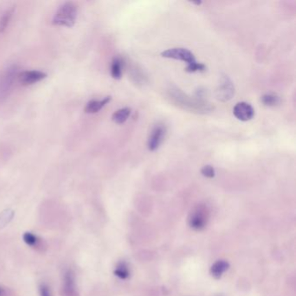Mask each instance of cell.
<instances>
[{
    "mask_svg": "<svg viewBox=\"0 0 296 296\" xmlns=\"http://www.w3.org/2000/svg\"><path fill=\"white\" fill-rule=\"evenodd\" d=\"M168 96L172 102L184 110L198 114H206L214 110L210 102L198 96H190L180 90L172 89L168 90Z\"/></svg>",
    "mask_w": 296,
    "mask_h": 296,
    "instance_id": "6da1fadb",
    "label": "cell"
},
{
    "mask_svg": "<svg viewBox=\"0 0 296 296\" xmlns=\"http://www.w3.org/2000/svg\"><path fill=\"white\" fill-rule=\"evenodd\" d=\"M78 9L76 4L67 2L60 7L53 16L52 23L60 26L72 27L76 22Z\"/></svg>",
    "mask_w": 296,
    "mask_h": 296,
    "instance_id": "7a4b0ae2",
    "label": "cell"
},
{
    "mask_svg": "<svg viewBox=\"0 0 296 296\" xmlns=\"http://www.w3.org/2000/svg\"><path fill=\"white\" fill-rule=\"evenodd\" d=\"M18 75V68L15 64L8 66L0 74V102H3L10 95Z\"/></svg>",
    "mask_w": 296,
    "mask_h": 296,
    "instance_id": "3957f363",
    "label": "cell"
},
{
    "mask_svg": "<svg viewBox=\"0 0 296 296\" xmlns=\"http://www.w3.org/2000/svg\"><path fill=\"white\" fill-rule=\"evenodd\" d=\"M162 56L166 58H172V60H180L182 62H186L187 66H193L196 64L198 61L194 58V54L185 48H172V49L166 50L161 53Z\"/></svg>",
    "mask_w": 296,
    "mask_h": 296,
    "instance_id": "277c9868",
    "label": "cell"
},
{
    "mask_svg": "<svg viewBox=\"0 0 296 296\" xmlns=\"http://www.w3.org/2000/svg\"><path fill=\"white\" fill-rule=\"evenodd\" d=\"M166 132L167 130L164 124L156 125L155 127L152 128L148 139V150L155 152L160 147V145L164 140Z\"/></svg>",
    "mask_w": 296,
    "mask_h": 296,
    "instance_id": "5b68a950",
    "label": "cell"
},
{
    "mask_svg": "<svg viewBox=\"0 0 296 296\" xmlns=\"http://www.w3.org/2000/svg\"><path fill=\"white\" fill-rule=\"evenodd\" d=\"M234 95V86L230 79L224 76L220 81V86L216 90V96L222 102L230 101Z\"/></svg>",
    "mask_w": 296,
    "mask_h": 296,
    "instance_id": "8992f818",
    "label": "cell"
},
{
    "mask_svg": "<svg viewBox=\"0 0 296 296\" xmlns=\"http://www.w3.org/2000/svg\"><path fill=\"white\" fill-rule=\"evenodd\" d=\"M208 211L206 207L198 206L191 213L190 218V225L194 230H202L205 227L208 220Z\"/></svg>",
    "mask_w": 296,
    "mask_h": 296,
    "instance_id": "52a82bcc",
    "label": "cell"
},
{
    "mask_svg": "<svg viewBox=\"0 0 296 296\" xmlns=\"http://www.w3.org/2000/svg\"><path fill=\"white\" fill-rule=\"evenodd\" d=\"M233 113L238 120L242 122H247L253 118L254 116V110L250 104L240 102L234 106Z\"/></svg>",
    "mask_w": 296,
    "mask_h": 296,
    "instance_id": "ba28073f",
    "label": "cell"
},
{
    "mask_svg": "<svg viewBox=\"0 0 296 296\" xmlns=\"http://www.w3.org/2000/svg\"><path fill=\"white\" fill-rule=\"evenodd\" d=\"M46 73L40 70H26L23 72L18 73V78L21 84L30 86L33 84L40 82L44 78H46Z\"/></svg>",
    "mask_w": 296,
    "mask_h": 296,
    "instance_id": "9c48e42d",
    "label": "cell"
},
{
    "mask_svg": "<svg viewBox=\"0 0 296 296\" xmlns=\"http://www.w3.org/2000/svg\"><path fill=\"white\" fill-rule=\"evenodd\" d=\"M62 291V296H78L75 282V276L72 270H68L64 273Z\"/></svg>",
    "mask_w": 296,
    "mask_h": 296,
    "instance_id": "30bf717a",
    "label": "cell"
},
{
    "mask_svg": "<svg viewBox=\"0 0 296 296\" xmlns=\"http://www.w3.org/2000/svg\"><path fill=\"white\" fill-rule=\"evenodd\" d=\"M110 100H112L110 96H106L102 100H92L87 104L84 112L86 113H89V114H94V113L100 112L107 104L110 102Z\"/></svg>",
    "mask_w": 296,
    "mask_h": 296,
    "instance_id": "8fae6325",
    "label": "cell"
},
{
    "mask_svg": "<svg viewBox=\"0 0 296 296\" xmlns=\"http://www.w3.org/2000/svg\"><path fill=\"white\" fill-rule=\"evenodd\" d=\"M24 242L32 248H34L35 250H42L44 247V240L40 239V237L36 236L35 234L30 232H26L24 233L23 236Z\"/></svg>",
    "mask_w": 296,
    "mask_h": 296,
    "instance_id": "7c38bea8",
    "label": "cell"
},
{
    "mask_svg": "<svg viewBox=\"0 0 296 296\" xmlns=\"http://www.w3.org/2000/svg\"><path fill=\"white\" fill-rule=\"evenodd\" d=\"M124 62L121 58H115L112 62L110 67V73L113 78L120 79L122 76V70H124Z\"/></svg>",
    "mask_w": 296,
    "mask_h": 296,
    "instance_id": "4fadbf2b",
    "label": "cell"
},
{
    "mask_svg": "<svg viewBox=\"0 0 296 296\" xmlns=\"http://www.w3.org/2000/svg\"><path fill=\"white\" fill-rule=\"evenodd\" d=\"M228 264L225 260H218L216 264L211 266L210 273L214 278H220L222 274L227 271L228 268Z\"/></svg>",
    "mask_w": 296,
    "mask_h": 296,
    "instance_id": "5bb4252c",
    "label": "cell"
},
{
    "mask_svg": "<svg viewBox=\"0 0 296 296\" xmlns=\"http://www.w3.org/2000/svg\"><path fill=\"white\" fill-rule=\"evenodd\" d=\"M132 110L130 108H122L118 110L112 115V120L113 122L118 124H122L124 122L128 120V116L130 115Z\"/></svg>",
    "mask_w": 296,
    "mask_h": 296,
    "instance_id": "9a60e30c",
    "label": "cell"
},
{
    "mask_svg": "<svg viewBox=\"0 0 296 296\" xmlns=\"http://www.w3.org/2000/svg\"><path fill=\"white\" fill-rule=\"evenodd\" d=\"M260 101L266 107H276L280 104V98L279 96L274 93H266L262 96Z\"/></svg>",
    "mask_w": 296,
    "mask_h": 296,
    "instance_id": "2e32d148",
    "label": "cell"
},
{
    "mask_svg": "<svg viewBox=\"0 0 296 296\" xmlns=\"http://www.w3.org/2000/svg\"><path fill=\"white\" fill-rule=\"evenodd\" d=\"M14 8H8L0 15V32H3L10 23V18L14 14Z\"/></svg>",
    "mask_w": 296,
    "mask_h": 296,
    "instance_id": "e0dca14e",
    "label": "cell"
},
{
    "mask_svg": "<svg viewBox=\"0 0 296 296\" xmlns=\"http://www.w3.org/2000/svg\"><path fill=\"white\" fill-rule=\"evenodd\" d=\"M114 273H115L116 276L121 278V279H126L130 276L128 268H127V266H125L124 264H119L118 266L116 268V270H115Z\"/></svg>",
    "mask_w": 296,
    "mask_h": 296,
    "instance_id": "ac0fdd59",
    "label": "cell"
},
{
    "mask_svg": "<svg viewBox=\"0 0 296 296\" xmlns=\"http://www.w3.org/2000/svg\"><path fill=\"white\" fill-rule=\"evenodd\" d=\"M206 70V66H204V64L202 62H196L193 66H187L185 70L188 73L198 72H204Z\"/></svg>",
    "mask_w": 296,
    "mask_h": 296,
    "instance_id": "d6986e66",
    "label": "cell"
},
{
    "mask_svg": "<svg viewBox=\"0 0 296 296\" xmlns=\"http://www.w3.org/2000/svg\"><path fill=\"white\" fill-rule=\"evenodd\" d=\"M201 173L205 178H213L216 176L214 168L211 165H206L201 170Z\"/></svg>",
    "mask_w": 296,
    "mask_h": 296,
    "instance_id": "ffe728a7",
    "label": "cell"
},
{
    "mask_svg": "<svg viewBox=\"0 0 296 296\" xmlns=\"http://www.w3.org/2000/svg\"><path fill=\"white\" fill-rule=\"evenodd\" d=\"M40 296H52L50 290L49 286L46 285H41L40 288Z\"/></svg>",
    "mask_w": 296,
    "mask_h": 296,
    "instance_id": "44dd1931",
    "label": "cell"
},
{
    "mask_svg": "<svg viewBox=\"0 0 296 296\" xmlns=\"http://www.w3.org/2000/svg\"><path fill=\"white\" fill-rule=\"evenodd\" d=\"M0 296H10V294L6 288L0 286Z\"/></svg>",
    "mask_w": 296,
    "mask_h": 296,
    "instance_id": "7402d4cb",
    "label": "cell"
}]
</instances>
